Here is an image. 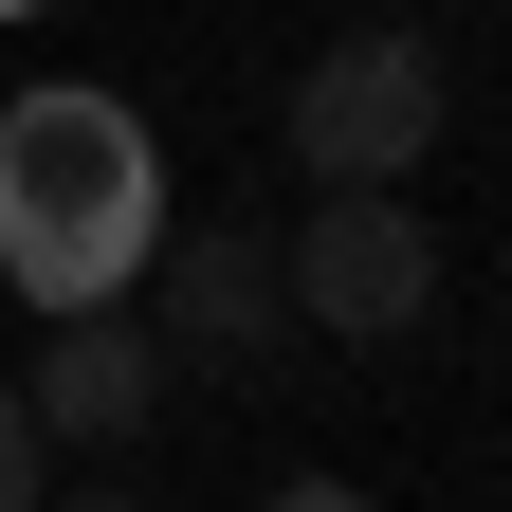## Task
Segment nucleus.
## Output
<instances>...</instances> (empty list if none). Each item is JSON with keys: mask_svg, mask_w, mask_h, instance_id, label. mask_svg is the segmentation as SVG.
Wrapping results in <instances>:
<instances>
[{"mask_svg": "<svg viewBox=\"0 0 512 512\" xmlns=\"http://www.w3.org/2000/svg\"><path fill=\"white\" fill-rule=\"evenodd\" d=\"M275 275H293V330L403 348L421 311H439V238H421L403 183H311V238H275Z\"/></svg>", "mask_w": 512, "mask_h": 512, "instance_id": "f03ea898", "label": "nucleus"}, {"mask_svg": "<svg viewBox=\"0 0 512 512\" xmlns=\"http://www.w3.org/2000/svg\"><path fill=\"white\" fill-rule=\"evenodd\" d=\"M439 128H458V74H439V37H403V19H366V37H330L293 74V165L311 183H403Z\"/></svg>", "mask_w": 512, "mask_h": 512, "instance_id": "7ed1b4c3", "label": "nucleus"}, {"mask_svg": "<svg viewBox=\"0 0 512 512\" xmlns=\"http://www.w3.org/2000/svg\"><path fill=\"white\" fill-rule=\"evenodd\" d=\"M147 238H165V147H147L128 92L55 74V92L0 110V275L37 311H128Z\"/></svg>", "mask_w": 512, "mask_h": 512, "instance_id": "f257e3e1", "label": "nucleus"}, {"mask_svg": "<svg viewBox=\"0 0 512 512\" xmlns=\"http://www.w3.org/2000/svg\"><path fill=\"white\" fill-rule=\"evenodd\" d=\"M147 275H165V366H202V384H256L293 348V275H275V238L256 220H183V238H147Z\"/></svg>", "mask_w": 512, "mask_h": 512, "instance_id": "20e7f679", "label": "nucleus"}, {"mask_svg": "<svg viewBox=\"0 0 512 512\" xmlns=\"http://www.w3.org/2000/svg\"><path fill=\"white\" fill-rule=\"evenodd\" d=\"M275 512H366V494H348V476H293V494H275Z\"/></svg>", "mask_w": 512, "mask_h": 512, "instance_id": "0eeeda50", "label": "nucleus"}, {"mask_svg": "<svg viewBox=\"0 0 512 512\" xmlns=\"http://www.w3.org/2000/svg\"><path fill=\"white\" fill-rule=\"evenodd\" d=\"M37 512H128V494H37Z\"/></svg>", "mask_w": 512, "mask_h": 512, "instance_id": "6e6552de", "label": "nucleus"}, {"mask_svg": "<svg viewBox=\"0 0 512 512\" xmlns=\"http://www.w3.org/2000/svg\"><path fill=\"white\" fill-rule=\"evenodd\" d=\"M19 403H37L55 458H110V439H147V421H165V348L128 330V311H55V348L19 366Z\"/></svg>", "mask_w": 512, "mask_h": 512, "instance_id": "39448f33", "label": "nucleus"}, {"mask_svg": "<svg viewBox=\"0 0 512 512\" xmlns=\"http://www.w3.org/2000/svg\"><path fill=\"white\" fill-rule=\"evenodd\" d=\"M55 494V439H37V403H19V366H0V512H37Z\"/></svg>", "mask_w": 512, "mask_h": 512, "instance_id": "423d86ee", "label": "nucleus"}, {"mask_svg": "<svg viewBox=\"0 0 512 512\" xmlns=\"http://www.w3.org/2000/svg\"><path fill=\"white\" fill-rule=\"evenodd\" d=\"M0 19H19V0H0Z\"/></svg>", "mask_w": 512, "mask_h": 512, "instance_id": "1a4fd4ad", "label": "nucleus"}]
</instances>
